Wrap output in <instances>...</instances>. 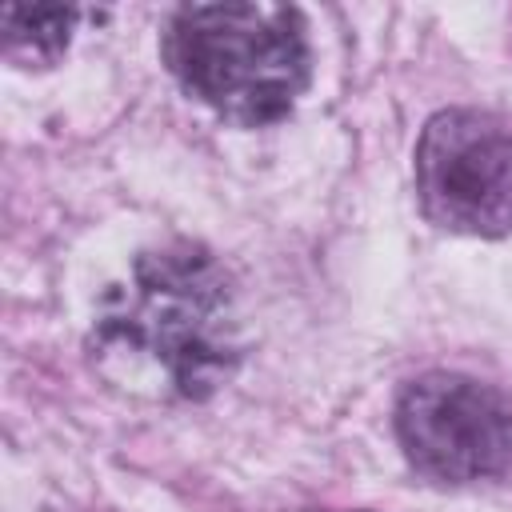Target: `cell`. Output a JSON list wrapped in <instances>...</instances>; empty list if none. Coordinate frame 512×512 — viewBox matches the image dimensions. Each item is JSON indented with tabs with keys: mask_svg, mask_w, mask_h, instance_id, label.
Returning a JSON list of instances; mask_svg holds the SVG:
<instances>
[{
	"mask_svg": "<svg viewBox=\"0 0 512 512\" xmlns=\"http://www.w3.org/2000/svg\"><path fill=\"white\" fill-rule=\"evenodd\" d=\"M92 344L104 360L160 368L176 396H208L236 364V328L220 268L192 244L140 256L132 284L100 312Z\"/></svg>",
	"mask_w": 512,
	"mask_h": 512,
	"instance_id": "cell-1",
	"label": "cell"
},
{
	"mask_svg": "<svg viewBox=\"0 0 512 512\" xmlns=\"http://www.w3.org/2000/svg\"><path fill=\"white\" fill-rule=\"evenodd\" d=\"M164 60L220 116L272 124L308 80L304 20L284 4H192L172 16Z\"/></svg>",
	"mask_w": 512,
	"mask_h": 512,
	"instance_id": "cell-2",
	"label": "cell"
},
{
	"mask_svg": "<svg viewBox=\"0 0 512 512\" xmlns=\"http://www.w3.org/2000/svg\"><path fill=\"white\" fill-rule=\"evenodd\" d=\"M416 192L448 232H512V124L472 108L436 112L416 144Z\"/></svg>",
	"mask_w": 512,
	"mask_h": 512,
	"instance_id": "cell-3",
	"label": "cell"
},
{
	"mask_svg": "<svg viewBox=\"0 0 512 512\" xmlns=\"http://www.w3.org/2000/svg\"><path fill=\"white\" fill-rule=\"evenodd\" d=\"M408 460L432 480H484L512 468V400L456 372L412 380L396 404Z\"/></svg>",
	"mask_w": 512,
	"mask_h": 512,
	"instance_id": "cell-4",
	"label": "cell"
},
{
	"mask_svg": "<svg viewBox=\"0 0 512 512\" xmlns=\"http://www.w3.org/2000/svg\"><path fill=\"white\" fill-rule=\"evenodd\" d=\"M72 8L36 4V8H4V44L12 60L24 64H52L72 32Z\"/></svg>",
	"mask_w": 512,
	"mask_h": 512,
	"instance_id": "cell-5",
	"label": "cell"
}]
</instances>
